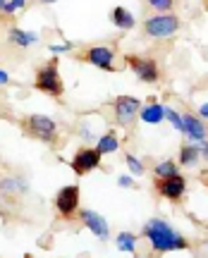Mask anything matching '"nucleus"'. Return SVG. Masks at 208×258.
<instances>
[{
  "instance_id": "nucleus-1",
  "label": "nucleus",
  "mask_w": 208,
  "mask_h": 258,
  "mask_svg": "<svg viewBox=\"0 0 208 258\" xmlns=\"http://www.w3.org/2000/svg\"><path fill=\"white\" fill-rule=\"evenodd\" d=\"M144 234H146V239L151 241V249H153L155 253L180 251V249H187V246H189L180 232L175 230L172 225H168L165 220H161V218H151V220L146 222Z\"/></svg>"
},
{
  "instance_id": "nucleus-9",
  "label": "nucleus",
  "mask_w": 208,
  "mask_h": 258,
  "mask_svg": "<svg viewBox=\"0 0 208 258\" xmlns=\"http://www.w3.org/2000/svg\"><path fill=\"white\" fill-rule=\"evenodd\" d=\"M155 189H158V194H161L163 199H168V201H180L182 196H184V191H187V179L182 175H172V177H168V179H158V182H155Z\"/></svg>"
},
{
  "instance_id": "nucleus-3",
  "label": "nucleus",
  "mask_w": 208,
  "mask_h": 258,
  "mask_svg": "<svg viewBox=\"0 0 208 258\" xmlns=\"http://www.w3.org/2000/svg\"><path fill=\"white\" fill-rule=\"evenodd\" d=\"M36 89L38 91H43L45 96H55V98H60V96L65 93L63 79H60V74H58L55 62L43 64V67L36 72Z\"/></svg>"
},
{
  "instance_id": "nucleus-15",
  "label": "nucleus",
  "mask_w": 208,
  "mask_h": 258,
  "mask_svg": "<svg viewBox=\"0 0 208 258\" xmlns=\"http://www.w3.org/2000/svg\"><path fill=\"white\" fill-rule=\"evenodd\" d=\"M139 117H141V122H146V124H161V122L165 120V108L161 103H148V105L141 108Z\"/></svg>"
},
{
  "instance_id": "nucleus-18",
  "label": "nucleus",
  "mask_w": 208,
  "mask_h": 258,
  "mask_svg": "<svg viewBox=\"0 0 208 258\" xmlns=\"http://www.w3.org/2000/svg\"><path fill=\"white\" fill-rule=\"evenodd\" d=\"M120 148V141L118 137L113 134V132H108V134H103V137L96 141V151H98L100 156H108V153H115Z\"/></svg>"
},
{
  "instance_id": "nucleus-16",
  "label": "nucleus",
  "mask_w": 208,
  "mask_h": 258,
  "mask_svg": "<svg viewBox=\"0 0 208 258\" xmlns=\"http://www.w3.org/2000/svg\"><path fill=\"white\" fill-rule=\"evenodd\" d=\"M110 19H113V24L118 29H122V31H129V29H134V24H136L134 15H132L127 8H113Z\"/></svg>"
},
{
  "instance_id": "nucleus-12",
  "label": "nucleus",
  "mask_w": 208,
  "mask_h": 258,
  "mask_svg": "<svg viewBox=\"0 0 208 258\" xmlns=\"http://www.w3.org/2000/svg\"><path fill=\"white\" fill-rule=\"evenodd\" d=\"M182 124H184V137L189 139V144H194V141H206V124H203V120H201L199 115H191V112H187V115H182Z\"/></svg>"
},
{
  "instance_id": "nucleus-6",
  "label": "nucleus",
  "mask_w": 208,
  "mask_h": 258,
  "mask_svg": "<svg viewBox=\"0 0 208 258\" xmlns=\"http://www.w3.org/2000/svg\"><path fill=\"white\" fill-rule=\"evenodd\" d=\"M139 112H141L139 98H134V96H118L115 98V117H118L120 124H125V127L134 124Z\"/></svg>"
},
{
  "instance_id": "nucleus-30",
  "label": "nucleus",
  "mask_w": 208,
  "mask_h": 258,
  "mask_svg": "<svg viewBox=\"0 0 208 258\" xmlns=\"http://www.w3.org/2000/svg\"><path fill=\"white\" fill-rule=\"evenodd\" d=\"M201 156L206 158V163H208V141H206V144H203V146H201Z\"/></svg>"
},
{
  "instance_id": "nucleus-2",
  "label": "nucleus",
  "mask_w": 208,
  "mask_h": 258,
  "mask_svg": "<svg viewBox=\"0 0 208 258\" xmlns=\"http://www.w3.org/2000/svg\"><path fill=\"white\" fill-rule=\"evenodd\" d=\"M180 29V19L175 15H153L144 22V34L151 38H170L177 34Z\"/></svg>"
},
{
  "instance_id": "nucleus-28",
  "label": "nucleus",
  "mask_w": 208,
  "mask_h": 258,
  "mask_svg": "<svg viewBox=\"0 0 208 258\" xmlns=\"http://www.w3.org/2000/svg\"><path fill=\"white\" fill-rule=\"evenodd\" d=\"M199 117L201 120H208V103H203V105L199 108Z\"/></svg>"
},
{
  "instance_id": "nucleus-23",
  "label": "nucleus",
  "mask_w": 208,
  "mask_h": 258,
  "mask_svg": "<svg viewBox=\"0 0 208 258\" xmlns=\"http://www.w3.org/2000/svg\"><path fill=\"white\" fill-rule=\"evenodd\" d=\"M148 5L158 12H170L172 5H175V0H148Z\"/></svg>"
},
{
  "instance_id": "nucleus-19",
  "label": "nucleus",
  "mask_w": 208,
  "mask_h": 258,
  "mask_svg": "<svg viewBox=\"0 0 208 258\" xmlns=\"http://www.w3.org/2000/svg\"><path fill=\"white\" fill-rule=\"evenodd\" d=\"M115 246H118V251H122V253H134L136 234H132V232H120L118 237H115Z\"/></svg>"
},
{
  "instance_id": "nucleus-20",
  "label": "nucleus",
  "mask_w": 208,
  "mask_h": 258,
  "mask_svg": "<svg viewBox=\"0 0 208 258\" xmlns=\"http://www.w3.org/2000/svg\"><path fill=\"white\" fill-rule=\"evenodd\" d=\"M155 177L158 179H168V177H172V175H180L177 172V163L175 160H161L158 165H155Z\"/></svg>"
},
{
  "instance_id": "nucleus-24",
  "label": "nucleus",
  "mask_w": 208,
  "mask_h": 258,
  "mask_svg": "<svg viewBox=\"0 0 208 258\" xmlns=\"http://www.w3.org/2000/svg\"><path fill=\"white\" fill-rule=\"evenodd\" d=\"M27 5V0H8V5H5V15H15L17 10H22Z\"/></svg>"
},
{
  "instance_id": "nucleus-13",
  "label": "nucleus",
  "mask_w": 208,
  "mask_h": 258,
  "mask_svg": "<svg viewBox=\"0 0 208 258\" xmlns=\"http://www.w3.org/2000/svg\"><path fill=\"white\" fill-rule=\"evenodd\" d=\"M8 41L12 46H19V48H31L38 43V34L36 31H27V29H19V27H12L8 31Z\"/></svg>"
},
{
  "instance_id": "nucleus-7",
  "label": "nucleus",
  "mask_w": 208,
  "mask_h": 258,
  "mask_svg": "<svg viewBox=\"0 0 208 258\" xmlns=\"http://www.w3.org/2000/svg\"><path fill=\"white\" fill-rule=\"evenodd\" d=\"M127 64L132 67V72L136 74V79L144 84H155L158 82V77H161V72H158V64H155V60H151V57H132L127 55Z\"/></svg>"
},
{
  "instance_id": "nucleus-27",
  "label": "nucleus",
  "mask_w": 208,
  "mask_h": 258,
  "mask_svg": "<svg viewBox=\"0 0 208 258\" xmlns=\"http://www.w3.org/2000/svg\"><path fill=\"white\" fill-rule=\"evenodd\" d=\"M8 84H10V74L0 67V86H8Z\"/></svg>"
},
{
  "instance_id": "nucleus-21",
  "label": "nucleus",
  "mask_w": 208,
  "mask_h": 258,
  "mask_svg": "<svg viewBox=\"0 0 208 258\" xmlns=\"http://www.w3.org/2000/svg\"><path fill=\"white\" fill-rule=\"evenodd\" d=\"M127 167H129V175H134V177H141L146 172L144 170V163H141V160H139V158L136 156H132V153H127Z\"/></svg>"
},
{
  "instance_id": "nucleus-26",
  "label": "nucleus",
  "mask_w": 208,
  "mask_h": 258,
  "mask_svg": "<svg viewBox=\"0 0 208 258\" xmlns=\"http://www.w3.org/2000/svg\"><path fill=\"white\" fill-rule=\"evenodd\" d=\"M118 184L125 186V189H132V186H136L134 184V175H122V177H118Z\"/></svg>"
},
{
  "instance_id": "nucleus-4",
  "label": "nucleus",
  "mask_w": 208,
  "mask_h": 258,
  "mask_svg": "<svg viewBox=\"0 0 208 258\" xmlns=\"http://www.w3.org/2000/svg\"><path fill=\"white\" fill-rule=\"evenodd\" d=\"M27 132L34 139L43 141V144H53L58 139V124L45 115H29L27 117Z\"/></svg>"
},
{
  "instance_id": "nucleus-25",
  "label": "nucleus",
  "mask_w": 208,
  "mask_h": 258,
  "mask_svg": "<svg viewBox=\"0 0 208 258\" xmlns=\"http://www.w3.org/2000/svg\"><path fill=\"white\" fill-rule=\"evenodd\" d=\"M67 50H72V43H70V41H65V43H50V46H48V53H55V55H58V53H67Z\"/></svg>"
},
{
  "instance_id": "nucleus-29",
  "label": "nucleus",
  "mask_w": 208,
  "mask_h": 258,
  "mask_svg": "<svg viewBox=\"0 0 208 258\" xmlns=\"http://www.w3.org/2000/svg\"><path fill=\"white\" fill-rule=\"evenodd\" d=\"M82 137H84V139H89V141H91V139H93V134H91V132H89L86 127H82Z\"/></svg>"
},
{
  "instance_id": "nucleus-10",
  "label": "nucleus",
  "mask_w": 208,
  "mask_h": 258,
  "mask_svg": "<svg viewBox=\"0 0 208 258\" xmlns=\"http://www.w3.org/2000/svg\"><path fill=\"white\" fill-rule=\"evenodd\" d=\"M79 218H82V222L86 225V230L93 232V237H98V239H108L110 237V227H108V220L100 215V213L91 211V208H86V211L79 213Z\"/></svg>"
},
{
  "instance_id": "nucleus-8",
  "label": "nucleus",
  "mask_w": 208,
  "mask_h": 258,
  "mask_svg": "<svg viewBox=\"0 0 208 258\" xmlns=\"http://www.w3.org/2000/svg\"><path fill=\"white\" fill-rule=\"evenodd\" d=\"M100 153L96 151V148H82L77 156L72 158V170L77 172V175H89V172H93L96 167H100Z\"/></svg>"
},
{
  "instance_id": "nucleus-11",
  "label": "nucleus",
  "mask_w": 208,
  "mask_h": 258,
  "mask_svg": "<svg viewBox=\"0 0 208 258\" xmlns=\"http://www.w3.org/2000/svg\"><path fill=\"white\" fill-rule=\"evenodd\" d=\"M113 60H115V50L108 46H93L86 50V62L93 67H100L106 72L113 70Z\"/></svg>"
},
{
  "instance_id": "nucleus-32",
  "label": "nucleus",
  "mask_w": 208,
  "mask_h": 258,
  "mask_svg": "<svg viewBox=\"0 0 208 258\" xmlns=\"http://www.w3.org/2000/svg\"><path fill=\"white\" fill-rule=\"evenodd\" d=\"M38 3H43V5H50V3H58V0H38Z\"/></svg>"
},
{
  "instance_id": "nucleus-14",
  "label": "nucleus",
  "mask_w": 208,
  "mask_h": 258,
  "mask_svg": "<svg viewBox=\"0 0 208 258\" xmlns=\"http://www.w3.org/2000/svg\"><path fill=\"white\" fill-rule=\"evenodd\" d=\"M29 186L22 177H3L0 179V194L5 196H19V194H27Z\"/></svg>"
},
{
  "instance_id": "nucleus-17",
  "label": "nucleus",
  "mask_w": 208,
  "mask_h": 258,
  "mask_svg": "<svg viewBox=\"0 0 208 258\" xmlns=\"http://www.w3.org/2000/svg\"><path fill=\"white\" fill-rule=\"evenodd\" d=\"M199 156H201V148L194 146V144H184L180 148V165L184 167H194L199 163Z\"/></svg>"
},
{
  "instance_id": "nucleus-31",
  "label": "nucleus",
  "mask_w": 208,
  "mask_h": 258,
  "mask_svg": "<svg viewBox=\"0 0 208 258\" xmlns=\"http://www.w3.org/2000/svg\"><path fill=\"white\" fill-rule=\"evenodd\" d=\"M5 5H8V0H0V12H5Z\"/></svg>"
},
{
  "instance_id": "nucleus-5",
  "label": "nucleus",
  "mask_w": 208,
  "mask_h": 258,
  "mask_svg": "<svg viewBox=\"0 0 208 258\" xmlns=\"http://www.w3.org/2000/svg\"><path fill=\"white\" fill-rule=\"evenodd\" d=\"M55 211L60 213L65 220L74 218V213L79 211V186L77 184L63 186L58 191V196H55Z\"/></svg>"
},
{
  "instance_id": "nucleus-22",
  "label": "nucleus",
  "mask_w": 208,
  "mask_h": 258,
  "mask_svg": "<svg viewBox=\"0 0 208 258\" xmlns=\"http://www.w3.org/2000/svg\"><path fill=\"white\" fill-rule=\"evenodd\" d=\"M165 120H170V124L177 132H184V124H182V115L177 110H172V108H165Z\"/></svg>"
}]
</instances>
